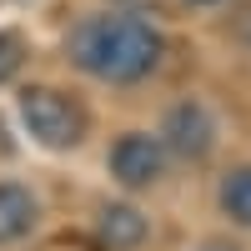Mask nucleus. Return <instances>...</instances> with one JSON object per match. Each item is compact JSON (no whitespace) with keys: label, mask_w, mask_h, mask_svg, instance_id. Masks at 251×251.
Instances as JSON below:
<instances>
[{"label":"nucleus","mask_w":251,"mask_h":251,"mask_svg":"<svg viewBox=\"0 0 251 251\" xmlns=\"http://www.w3.org/2000/svg\"><path fill=\"white\" fill-rule=\"evenodd\" d=\"M75 60L100 80H141L156 71V60L166 50L161 30L141 15H100L86 20L75 30Z\"/></svg>","instance_id":"f257e3e1"},{"label":"nucleus","mask_w":251,"mask_h":251,"mask_svg":"<svg viewBox=\"0 0 251 251\" xmlns=\"http://www.w3.org/2000/svg\"><path fill=\"white\" fill-rule=\"evenodd\" d=\"M20 116H25L30 136L40 146H50V151H71V146H80V136H86V111H80V100L55 91V86H30L25 96H20Z\"/></svg>","instance_id":"f03ea898"},{"label":"nucleus","mask_w":251,"mask_h":251,"mask_svg":"<svg viewBox=\"0 0 251 251\" xmlns=\"http://www.w3.org/2000/svg\"><path fill=\"white\" fill-rule=\"evenodd\" d=\"M161 161H166L161 156V141L156 136H141V131L121 136L111 146V171H116L121 186H151L161 176Z\"/></svg>","instance_id":"7ed1b4c3"},{"label":"nucleus","mask_w":251,"mask_h":251,"mask_svg":"<svg viewBox=\"0 0 251 251\" xmlns=\"http://www.w3.org/2000/svg\"><path fill=\"white\" fill-rule=\"evenodd\" d=\"M166 146H171L176 156L186 161H201L206 151H211V116H206V106H196V100H186V106H176L171 116H166Z\"/></svg>","instance_id":"20e7f679"},{"label":"nucleus","mask_w":251,"mask_h":251,"mask_svg":"<svg viewBox=\"0 0 251 251\" xmlns=\"http://www.w3.org/2000/svg\"><path fill=\"white\" fill-rule=\"evenodd\" d=\"M141 241H146V216L136 211V206H106V211H100V246L131 251Z\"/></svg>","instance_id":"39448f33"},{"label":"nucleus","mask_w":251,"mask_h":251,"mask_svg":"<svg viewBox=\"0 0 251 251\" xmlns=\"http://www.w3.org/2000/svg\"><path fill=\"white\" fill-rule=\"evenodd\" d=\"M30 221H35V201H30V191H25V186H15V181H0V241L25 236Z\"/></svg>","instance_id":"423d86ee"},{"label":"nucleus","mask_w":251,"mask_h":251,"mask_svg":"<svg viewBox=\"0 0 251 251\" xmlns=\"http://www.w3.org/2000/svg\"><path fill=\"white\" fill-rule=\"evenodd\" d=\"M221 211L231 221H241V226H251V166H236L221 181Z\"/></svg>","instance_id":"0eeeda50"},{"label":"nucleus","mask_w":251,"mask_h":251,"mask_svg":"<svg viewBox=\"0 0 251 251\" xmlns=\"http://www.w3.org/2000/svg\"><path fill=\"white\" fill-rule=\"evenodd\" d=\"M20 60H25V46H20V35H10V30H0V86L20 71Z\"/></svg>","instance_id":"6e6552de"},{"label":"nucleus","mask_w":251,"mask_h":251,"mask_svg":"<svg viewBox=\"0 0 251 251\" xmlns=\"http://www.w3.org/2000/svg\"><path fill=\"white\" fill-rule=\"evenodd\" d=\"M201 251H236V246H221V241H211V246H201Z\"/></svg>","instance_id":"1a4fd4ad"},{"label":"nucleus","mask_w":251,"mask_h":251,"mask_svg":"<svg viewBox=\"0 0 251 251\" xmlns=\"http://www.w3.org/2000/svg\"><path fill=\"white\" fill-rule=\"evenodd\" d=\"M5 151H10V141H5V131H0V156H5Z\"/></svg>","instance_id":"9d476101"},{"label":"nucleus","mask_w":251,"mask_h":251,"mask_svg":"<svg viewBox=\"0 0 251 251\" xmlns=\"http://www.w3.org/2000/svg\"><path fill=\"white\" fill-rule=\"evenodd\" d=\"M241 35H246V46H251V20H246V30H241Z\"/></svg>","instance_id":"9b49d317"},{"label":"nucleus","mask_w":251,"mask_h":251,"mask_svg":"<svg viewBox=\"0 0 251 251\" xmlns=\"http://www.w3.org/2000/svg\"><path fill=\"white\" fill-rule=\"evenodd\" d=\"M191 5H216V0H191Z\"/></svg>","instance_id":"f8f14e48"},{"label":"nucleus","mask_w":251,"mask_h":251,"mask_svg":"<svg viewBox=\"0 0 251 251\" xmlns=\"http://www.w3.org/2000/svg\"><path fill=\"white\" fill-rule=\"evenodd\" d=\"M136 5H141V0H136Z\"/></svg>","instance_id":"ddd939ff"}]
</instances>
